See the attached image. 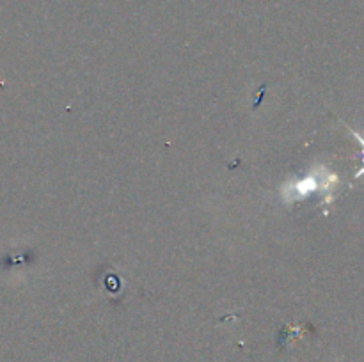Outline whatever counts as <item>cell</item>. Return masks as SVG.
<instances>
[{
  "mask_svg": "<svg viewBox=\"0 0 364 362\" xmlns=\"http://www.w3.org/2000/svg\"><path fill=\"white\" fill-rule=\"evenodd\" d=\"M338 185H340V177L336 174L331 172L326 167H318L302 180H295V183L284 185V199H288V202H294L306 199L315 192H323L327 197L326 202H331L333 201V190Z\"/></svg>",
  "mask_w": 364,
  "mask_h": 362,
  "instance_id": "6da1fadb",
  "label": "cell"
}]
</instances>
